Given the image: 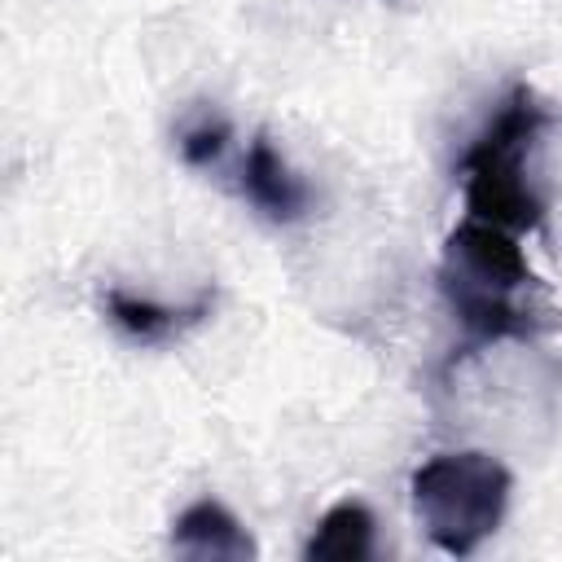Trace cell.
Masks as SVG:
<instances>
[{
    "instance_id": "cell-1",
    "label": "cell",
    "mask_w": 562,
    "mask_h": 562,
    "mask_svg": "<svg viewBox=\"0 0 562 562\" xmlns=\"http://www.w3.org/2000/svg\"><path fill=\"white\" fill-rule=\"evenodd\" d=\"M439 294L470 342L536 338L553 325L540 277L509 228L465 220L439 250Z\"/></svg>"
},
{
    "instance_id": "cell-2",
    "label": "cell",
    "mask_w": 562,
    "mask_h": 562,
    "mask_svg": "<svg viewBox=\"0 0 562 562\" xmlns=\"http://www.w3.org/2000/svg\"><path fill=\"white\" fill-rule=\"evenodd\" d=\"M553 127V110L536 97L531 83H514L487 127L461 158L465 211L470 220H487L496 228L522 233L544 224V198L531 184L527 158L536 140Z\"/></svg>"
},
{
    "instance_id": "cell-3",
    "label": "cell",
    "mask_w": 562,
    "mask_h": 562,
    "mask_svg": "<svg viewBox=\"0 0 562 562\" xmlns=\"http://www.w3.org/2000/svg\"><path fill=\"white\" fill-rule=\"evenodd\" d=\"M509 492V470L479 448L439 452L413 474V509L430 544L448 558H470L501 527Z\"/></svg>"
},
{
    "instance_id": "cell-4",
    "label": "cell",
    "mask_w": 562,
    "mask_h": 562,
    "mask_svg": "<svg viewBox=\"0 0 562 562\" xmlns=\"http://www.w3.org/2000/svg\"><path fill=\"white\" fill-rule=\"evenodd\" d=\"M241 193H246V202L259 215H268L277 224H294L312 206L307 184L294 176V167L277 154V145L263 132L246 145V158H241Z\"/></svg>"
},
{
    "instance_id": "cell-5",
    "label": "cell",
    "mask_w": 562,
    "mask_h": 562,
    "mask_svg": "<svg viewBox=\"0 0 562 562\" xmlns=\"http://www.w3.org/2000/svg\"><path fill=\"white\" fill-rule=\"evenodd\" d=\"M101 307H105L110 325H114L123 338H132V342H140V347H158V342H171V338L189 334L193 325H202V321L211 316V307H215V294L206 290V294H198L193 303H180V307H176V303L140 299V294H127V290H105Z\"/></svg>"
},
{
    "instance_id": "cell-6",
    "label": "cell",
    "mask_w": 562,
    "mask_h": 562,
    "mask_svg": "<svg viewBox=\"0 0 562 562\" xmlns=\"http://www.w3.org/2000/svg\"><path fill=\"white\" fill-rule=\"evenodd\" d=\"M171 549L180 558H224V562H246L259 553L250 531L237 522V514L211 496L193 501L176 522H171Z\"/></svg>"
},
{
    "instance_id": "cell-7",
    "label": "cell",
    "mask_w": 562,
    "mask_h": 562,
    "mask_svg": "<svg viewBox=\"0 0 562 562\" xmlns=\"http://www.w3.org/2000/svg\"><path fill=\"white\" fill-rule=\"evenodd\" d=\"M373 514L364 501H338L321 514L312 540L303 544L307 562H364L373 553Z\"/></svg>"
},
{
    "instance_id": "cell-8",
    "label": "cell",
    "mask_w": 562,
    "mask_h": 562,
    "mask_svg": "<svg viewBox=\"0 0 562 562\" xmlns=\"http://www.w3.org/2000/svg\"><path fill=\"white\" fill-rule=\"evenodd\" d=\"M228 123L224 119H215V114H202L198 123H189L184 132H180V158L189 162V167H211V162H220L224 158V149H228Z\"/></svg>"
}]
</instances>
